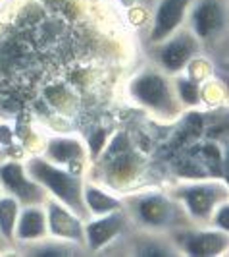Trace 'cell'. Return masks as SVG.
Listing matches in <instances>:
<instances>
[{"mask_svg": "<svg viewBox=\"0 0 229 257\" xmlns=\"http://www.w3.org/2000/svg\"><path fill=\"white\" fill-rule=\"evenodd\" d=\"M24 167H26L27 174L46 192V195L50 193L52 199H56L58 203L72 209L83 220L89 219L85 203H83L85 178L81 174L70 172L60 165H54L50 161H46L44 157H33V159L24 163Z\"/></svg>", "mask_w": 229, "mask_h": 257, "instance_id": "2", "label": "cell"}, {"mask_svg": "<svg viewBox=\"0 0 229 257\" xmlns=\"http://www.w3.org/2000/svg\"><path fill=\"white\" fill-rule=\"evenodd\" d=\"M83 203H85L89 217H100V215H108V213L124 209L122 197L106 192L104 188L96 186V184H90V182L83 184Z\"/></svg>", "mask_w": 229, "mask_h": 257, "instance_id": "14", "label": "cell"}, {"mask_svg": "<svg viewBox=\"0 0 229 257\" xmlns=\"http://www.w3.org/2000/svg\"><path fill=\"white\" fill-rule=\"evenodd\" d=\"M20 209H22V203L14 195L0 193V236L2 238L14 240V228H16Z\"/></svg>", "mask_w": 229, "mask_h": 257, "instance_id": "15", "label": "cell"}, {"mask_svg": "<svg viewBox=\"0 0 229 257\" xmlns=\"http://www.w3.org/2000/svg\"><path fill=\"white\" fill-rule=\"evenodd\" d=\"M46 222H48V236L58 242H68L74 245H85V220L76 215L72 209L58 203L56 199L44 201Z\"/></svg>", "mask_w": 229, "mask_h": 257, "instance_id": "8", "label": "cell"}, {"mask_svg": "<svg viewBox=\"0 0 229 257\" xmlns=\"http://www.w3.org/2000/svg\"><path fill=\"white\" fill-rule=\"evenodd\" d=\"M46 161H50L54 165H83L87 159V147L83 145L81 140L77 138H50L44 147V155Z\"/></svg>", "mask_w": 229, "mask_h": 257, "instance_id": "12", "label": "cell"}, {"mask_svg": "<svg viewBox=\"0 0 229 257\" xmlns=\"http://www.w3.org/2000/svg\"><path fill=\"white\" fill-rule=\"evenodd\" d=\"M192 0H158L154 8L150 43L158 45L185 26Z\"/></svg>", "mask_w": 229, "mask_h": 257, "instance_id": "9", "label": "cell"}, {"mask_svg": "<svg viewBox=\"0 0 229 257\" xmlns=\"http://www.w3.org/2000/svg\"><path fill=\"white\" fill-rule=\"evenodd\" d=\"M14 238L24 245L42 242L48 236V222H46V211L42 205H26L20 209V215L16 220Z\"/></svg>", "mask_w": 229, "mask_h": 257, "instance_id": "11", "label": "cell"}, {"mask_svg": "<svg viewBox=\"0 0 229 257\" xmlns=\"http://www.w3.org/2000/svg\"><path fill=\"white\" fill-rule=\"evenodd\" d=\"M172 195L185 209L192 224H210L214 211L228 201V186L216 180L191 182L181 186Z\"/></svg>", "mask_w": 229, "mask_h": 257, "instance_id": "4", "label": "cell"}, {"mask_svg": "<svg viewBox=\"0 0 229 257\" xmlns=\"http://www.w3.org/2000/svg\"><path fill=\"white\" fill-rule=\"evenodd\" d=\"M126 226H128V215L124 213V209L87 220L83 226L85 245L90 251L104 249L124 234Z\"/></svg>", "mask_w": 229, "mask_h": 257, "instance_id": "10", "label": "cell"}, {"mask_svg": "<svg viewBox=\"0 0 229 257\" xmlns=\"http://www.w3.org/2000/svg\"><path fill=\"white\" fill-rule=\"evenodd\" d=\"M128 220L140 226L142 232L162 234L192 226L185 209L172 193L142 192L129 199Z\"/></svg>", "mask_w": 229, "mask_h": 257, "instance_id": "1", "label": "cell"}, {"mask_svg": "<svg viewBox=\"0 0 229 257\" xmlns=\"http://www.w3.org/2000/svg\"><path fill=\"white\" fill-rule=\"evenodd\" d=\"M185 26L200 41V45L220 39L228 26L226 0H192Z\"/></svg>", "mask_w": 229, "mask_h": 257, "instance_id": "6", "label": "cell"}, {"mask_svg": "<svg viewBox=\"0 0 229 257\" xmlns=\"http://www.w3.org/2000/svg\"><path fill=\"white\" fill-rule=\"evenodd\" d=\"M0 188L24 205H42L46 201V192L27 174L26 167L18 161H8L0 167Z\"/></svg>", "mask_w": 229, "mask_h": 257, "instance_id": "7", "label": "cell"}, {"mask_svg": "<svg viewBox=\"0 0 229 257\" xmlns=\"http://www.w3.org/2000/svg\"><path fill=\"white\" fill-rule=\"evenodd\" d=\"M183 249L189 255H218L228 249V232L198 230L183 240Z\"/></svg>", "mask_w": 229, "mask_h": 257, "instance_id": "13", "label": "cell"}, {"mask_svg": "<svg viewBox=\"0 0 229 257\" xmlns=\"http://www.w3.org/2000/svg\"><path fill=\"white\" fill-rule=\"evenodd\" d=\"M200 41L192 35L189 27L183 26L174 35L156 45L152 58L156 68H160L168 76H178L200 54Z\"/></svg>", "mask_w": 229, "mask_h": 257, "instance_id": "5", "label": "cell"}, {"mask_svg": "<svg viewBox=\"0 0 229 257\" xmlns=\"http://www.w3.org/2000/svg\"><path fill=\"white\" fill-rule=\"evenodd\" d=\"M129 97L158 118L170 120L179 116L181 103L176 87L160 68H146L133 77L129 81Z\"/></svg>", "mask_w": 229, "mask_h": 257, "instance_id": "3", "label": "cell"}]
</instances>
